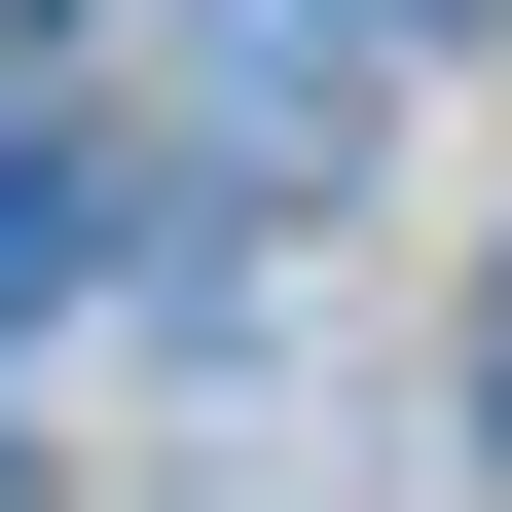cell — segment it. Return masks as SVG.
Wrapping results in <instances>:
<instances>
[{
    "mask_svg": "<svg viewBox=\"0 0 512 512\" xmlns=\"http://www.w3.org/2000/svg\"><path fill=\"white\" fill-rule=\"evenodd\" d=\"M74 256H110V183H74V147H0V330H74Z\"/></svg>",
    "mask_w": 512,
    "mask_h": 512,
    "instance_id": "6da1fadb",
    "label": "cell"
}]
</instances>
